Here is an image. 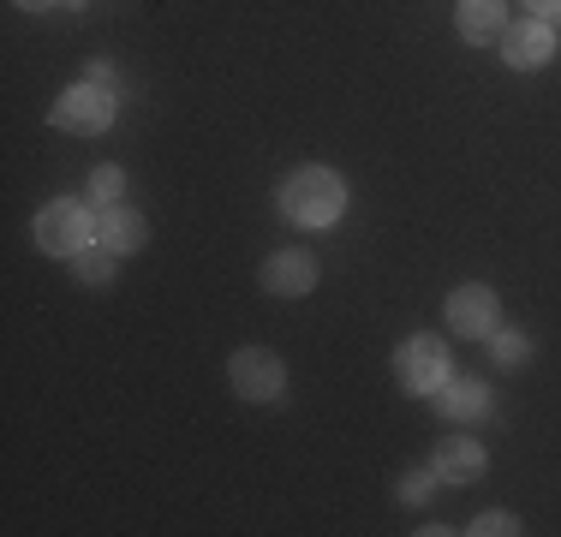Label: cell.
Returning <instances> with one entry per match:
<instances>
[{"label":"cell","instance_id":"12","mask_svg":"<svg viewBox=\"0 0 561 537\" xmlns=\"http://www.w3.org/2000/svg\"><path fill=\"white\" fill-rule=\"evenodd\" d=\"M454 31H460L466 43H502L507 7L502 0H460V7H454Z\"/></svg>","mask_w":561,"mask_h":537},{"label":"cell","instance_id":"18","mask_svg":"<svg viewBox=\"0 0 561 537\" xmlns=\"http://www.w3.org/2000/svg\"><path fill=\"white\" fill-rule=\"evenodd\" d=\"M526 7H531V19H561V0H526Z\"/></svg>","mask_w":561,"mask_h":537},{"label":"cell","instance_id":"4","mask_svg":"<svg viewBox=\"0 0 561 537\" xmlns=\"http://www.w3.org/2000/svg\"><path fill=\"white\" fill-rule=\"evenodd\" d=\"M55 119L60 132H78V138H96V132H108L114 126V90H102V84H72L66 96H55Z\"/></svg>","mask_w":561,"mask_h":537},{"label":"cell","instance_id":"9","mask_svg":"<svg viewBox=\"0 0 561 537\" xmlns=\"http://www.w3.org/2000/svg\"><path fill=\"white\" fill-rule=\"evenodd\" d=\"M257 281L270 293H280V299H299V293L317 287V258H311V251H275V258L263 263Z\"/></svg>","mask_w":561,"mask_h":537},{"label":"cell","instance_id":"21","mask_svg":"<svg viewBox=\"0 0 561 537\" xmlns=\"http://www.w3.org/2000/svg\"><path fill=\"white\" fill-rule=\"evenodd\" d=\"M72 7H84V0H72Z\"/></svg>","mask_w":561,"mask_h":537},{"label":"cell","instance_id":"6","mask_svg":"<svg viewBox=\"0 0 561 537\" xmlns=\"http://www.w3.org/2000/svg\"><path fill=\"white\" fill-rule=\"evenodd\" d=\"M550 54H556L550 19H526V24H514V31H502V60L514 66V72H538V66H550Z\"/></svg>","mask_w":561,"mask_h":537},{"label":"cell","instance_id":"3","mask_svg":"<svg viewBox=\"0 0 561 537\" xmlns=\"http://www.w3.org/2000/svg\"><path fill=\"white\" fill-rule=\"evenodd\" d=\"M394 376L407 395H436L448 376V346L436 334H412V341L394 346Z\"/></svg>","mask_w":561,"mask_h":537},{"label":"cell","instance_id":"13","mask_svg":"<svg viewBox=\"0 0 561 537\" xmlns=\"http://www.w3.org/2000/svg\"><path fill=\"white\" fill-rule=\"evenodd\" d=\"M114 263H119V251H108L102 239H96V245H84V251L72 258L78 287H108V281H114Z\"/></svg>","mask_w":561,"mask_h":537},{"label":"cell","instance_id":"17","mask_svg":"<svg viewBox=\"0 0 561 537\" xmlns=\"http://www.w3.org/2000/svg\"><path fill=\"white\" fill-rule=\"evenodd\" d=\"M466 532H478V537H507V532H519V519L502 514V507H490V514H478Z\"/></svg>","mask_w":561,"mask_h":537},{"label":"cell","instance_id":"7","mask_svg":"<svg viewBox=\"0 0 561 537\" xmlns=\"http://www.w3.org/2000/svg\"><path fill=\"white\" fill-rule=\"evenodd\" d=\"M448 329L454 334H484V341H490V329H496V293L478 287V281L454 287L448 293Z\"/></svg>","mask_w":561,"mask_h":537},{"label":"cell","instance_id":"11","mask_svg":"<svg viewBox=\"0 0 561 537\" xmlns=\"http://www.w3.org/2000/svg\"><path fill=\"white\" fill-rule=\"evenodd\" d=\"M96 239L108 251H119V258H131V251H144V239H150V221L126 204H108V209H96Z\"/></svg>","mask_w":561,"mask_h":537},{"label":"cell","instance_id":"10","mask_svg":"<svg viewBox=\"0 0 561 537\" xmlns=\"http://www.w3.org/2000/svg\"><path fill=\"white\" fill-rule=\"evenodd\" d=\"M431 466H436V478L443 483H478L484 478V448H478L472 436H443L436 442V454H431Z\"/></svg>","mask_w":561,"mask_h":537},{"label":"cell","instance_id":"1","mask_svg":"<svg viewBox=\"0 0 561 537\" xmlns=\"http://www.w3.org/2000/svg\"><path fill=\"white\" fill-rule=\"evenodd\" d=\"M346 209V180L335 168H293L287 180H280V215H287L293 227H335Z\"/></svg>","mask_w":561,"mask_h":537},{"label":"cell","instance_id":"8","mask_svg":"<svg viewBox=\"0 0 561 537\" xmlns=\"http://www.w3.org/2000/svg\"><path fill=\"white\" fill-rule=\"evenodd\" d=\"M436 412H443L448 424H478L490 412V388L478 382V376H443V388H436Z\"/></svg>","mask_w":561,"mask_h":537},{"label":"cell","instance_id":"16","mask_svg":"<svg viewBox=\"0 0 561 537\" xmlns=\"http://www.w3.org/2000/svg\"><path fill=\"white\" fill-rule=\"evenodd\" d=\"M431 490H436V466H431V472H407V478L394 483V495H400V502H407V507L431 502Z\"/></svg>","mask_w":561,"mask_h":537},{"label":"cell","instance_id":"5","mask_svg":"<svg viewBox=\"0 0 561 537\" xmlns=\"http://www.w3.org/2000/svg\"><path fill=\"white\" fill-rule=\"evenodd\" d=\"M227 382H233L239 400H280L287 395V365L270 346H239L233 365H227Z\"/></svg>","mask_w":561,"mask_h":537},{"label":"cell","instance_id":"2","mask_svg":"<svg viewBox=\"0 0 561 537\" xmlns=\"http://www.w3.org/2000/svg\"><path fill=\"white\" fill-rule=\"evenodd\" d=\"M31 239H36V251H48V258H66V263H72L84 245H96V215H90L84 204H72V197H55V204L36 209Z\"/></svg>","mask_w":561,"mask_h":537},{"label":"cell","instance_id":"20","mask_svg":"<svg viewBox=\"0 0 561 537\" xmlns=\"http://www.w3.org/2000/svg\"><path fill=\"white\" fill-rule=\"evenodd\" d=\"M24 12H43V7H55V0H19Z\"/></svg>","mask_w":561,"mask_h":537},{"label":"cell","instance_id":"15","mask_svg":"<svg viewBox=\"0 0 561 537\" xmlns=\"http://www.w3.org/2000/svg\"><path fill=\"white\" fill-rule=\"evenodd\" d=\"M119 192H126V173H119L114 161H102V168L90 173V204L108 209V204H119Z\"/></svg>","mask_w":561,"mask_h":537},{"label":"cell","instance_id":"14","mask_svg":"<svg viewBox=\"0 0 561 537\" xmlns=\"http://www.w3.org/2000/svg\"><path fill=\"white\" fill-rule=\"evenodd\" d=\"M490 353H496V365H526L531 358L526 329H490Z\"/></svg>","mask_w":561,"mask_h":537},{"label":"cell","instance_id":"19","mask_svg":"<svg viewBox=\"0 0 561 537\" xmlns=\"http://www.w3.org/2000/svg\"><path fill=\"white\" fill-rule=\"evenodd\" d=\"M84 78H90V84H102V90H114V66H108V60H96Z\"/></svg>","mask_w":561,"mask_h":537}]
</instances>
